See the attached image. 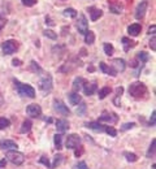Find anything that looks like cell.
Here are the masks:
<instances>
[{
    "instance_id": "4fadbf2b",
    "label": "cell",
    "mask_w": 156,
    "mask_h": 169,
    "mask_svg": "<svg viewBox=\"0 0 156 169\" xmlns=\"http://www.w3.org/2000/svg\"><path fill=\"white\" fill-rule=\"evenodd\" d=\"M111 67H112L117 73H119V72H124L125 68H126V64H125V61L122 59H113Z\"/></svg>"
},
{
    "instance_id": "74e56055",
    "label": "cell",
    "mask_w": 156,
    "mask_h": 169,
    "mask_svg": "<svg viewBox=\"0 0 156 169\" xmlns=\"http://www.w3.org/2000/svg\"><path fill=\"white\" fill-rule=\"evenodd\" d=\"M61 160H63V155H56L55 156V159H53V164H51V169H55V168H57V165L61 163Z\"/></svg>"
},
{
    "instance_id": "d6986e66",
    "label": "cell",
    "mask_w": 156,
    "mask_h": 169,
    "mask_svg": "<svg viewBox=\"0 0 156 169\" xmlns=\"http://www.w3.org/2000/svg\"><path fill=\"white\" fill-rule=\"evenodd\" d=\"M88 10H90V14H91V21H98L103 16V10L102 9H98L95 7H91Z\"/></svg>"
},
{
    "instance_id": "5bb4252c",
    "label": "cell",
    "mask_w": 156,
    "mask_h": 169,
    "mask_svg": "<svg viewBox=\"0 0 156 169\" xmlns=\"http://www.w3.org/2000/svg\"><path fill=\"white\" fill-rule=\"evenodd\" d=\"M82 89H83V92H85V95H92L94 92L96 91V89H98V86H96V83L95 82H85L83 83V86H82Z\"/></svg>"
},
{
    "instance_id": "f5cc1de1",
    "label": "cell",
    "mask_w": 156,
    "mask_h": 169,
    "mask_svg": "<svg viewBox=\"0 0 156 169\" xmlns=\"http://www.w3.org/2000/svg\"><path fill=\"white\" fill-rule=\"evenodd\" d=\"M5 165H7V160L2 159V160H0V168H5Z\"/></svg>"
},
{
    "instance_id": "c3c4849f",
    "label": "cell",
    "mask_w": 156,
    "mask_h": 169,
    "mask_svg": "<svg viewBox=\"0 0 156 169\" xmlns=\"http://www.w3.org/2000/svg\"><path fill=\"white\" fill-rule=\"evenodd\" d=\"M12 64L14 65V67H20V65H22V61L20 59H13L12 60Z\"/></svg>"
},
{
    "instance_id": "603a6c76",
    "label": "cell",
    "mask_w": 156,
    "mask_h": 169,
    "mask_svg": "<svg viewBox=\"0 0 156 169\" xmlns=\"http://www.w3.org/2000/svg\"><path fill=\"white\" fill-rule=\"evenodd\" d=\"M83 83H85V79H83L82 77H76L74 81H73V90H74L76 92H78V91L82 89Z\"/></svg>"
},
{
    "instance_id": "83f0119b",
    "label": "cell",
    "mask_w": 156,
    "mask_h": 169,
    "mask_svg": "<svg viewBox=\"0 0 156 169\" xmlns=\"http://www.w3.org/2000/svg\"><path fill=\"white\" fill-rule=\"evenodd\" d=\"M111 91H112V89H111V87H108V86L103 87V89L99 91V99H100V100L105 99V98H107V96L111 94Z\"/></svg>"
},
{
    "instance_id": "3957f363",
    "label": "cell",
    "mask_w": 156,
    "mask_h": 169,
    "mask_svg": "<svg viewBox=\"0 0 156 169\" xmlns=\"http://www.w3.org/2000/svg\"><path fill=\"white\" fill-rule=\"evenodd\" d=\"M5 157L12 163L14 165H22L25 161V155L22 154V152L17 151V150H9L7 151V154H5Z\"/></svg>"
},
{
    "instance_id": "816d5d0a",
    "label": "cell",
    "mask_w": 156,
    "mask_h": 169,
    "mask_svg": "<svg viewBox=\"0 0 156 169\" xmlns=\"http://www.w3.org/2000/svg\"><path fill=\"white\" fill-rule=\"evenodd\" d=\"M130 67H133V68H137V67H138V60H137V59L133 60V61L130 63Z\"/></svg>"
},
{
    "instance_id": "7bdbcfd3",
    "label": "cell",
    "mask_w": 156,
    "mask_h": 169,
    "mask_svg": "<svg viewBox=\"0 0 156 169\" xmlns=\"http://www.w3.org/2000/svg\"><path fill=\"white\" fill-rule=\"evenodd\" d=\"M85 112H86V104H85V103H81V104L78 106L77 113L78 114H85Z\"/></svg>"
},
{
    "instance_id": "8992f818",
    "label": "cell",
    "mask_w": 156,
    "mask_h": 169,
    "mask_svg": "<svg viewBox=\"0 0 156 169\" xmlns=\"http://www.w3.org/2000/svg\"><path fill=\"white\" fill-rule=\"evenodd\" d=\"M53 109L56 111L57 113L63 114V116H69L70 114V109L68 108V106H65V103L63 100H53Z\"/></svg>"
},
{
    "instance_id": "8d00e7d4",
    "label": "cell",
    "mask_w": 156,
    "mask_h": 169,
    "mask_svg": "<svg viewBox=\"0 0 156 169\" xmlns=\"http://www.w3.org/2000/svg\"><path fill=\"white\" fill-rule=\"evenodd\" d=\"M104 132L108 135H111V137H116L117 135V130L113 126H104Z\"/></svg>"
},
{
    "instance_id": "9f6ffc18",
    "label": "cell",
    "mask_w": 156,
    "mask_h": 169,
    "mask_svg": "<svg viewBox=\"0 0 156 169\" xmlns=\"http://www.w3.org/2000/svg\"><path fill=\"white\" fill-rule=\"evenodd\" d=\"M61 2H65V0H61Z\"/></svg>"
},
{
    "instance_id": "f35d334b",
    "label": "cell",
    "mask_w": 156,
    "mask_h": 169,
    "mask_svg": "<svg viewBox=\"0 0 156 169\" xmlns=\"http://www.w3.org/2000/svg\"><path fill=\"white\" fill-rule=\"evenodd\" d=\"M73 169H88V167L86 165L85 161H78L77 164L73 165Z\"/></svg>"
},
{
    "instance_id": "e0dca14e",
    "label": "cell",
    "mask_w": 156,
    "mask_h": 169,
    "mask_svg": "<svg viewBox=\"0 0 156 169\" xmlns=\"http://www.w3.org/2000/svg\"><path fill=\"white\" fill-rule=\"evenodd\" d=\"M68 99H69V103L72 106H78V103H81V95L78 94V92L73 91L70 92V94H68Z\"/></svg>"
},
{
    "instance_id": "db71d44e",
    "label": "cell",
    "mask_w": 156,
    "mask_h": 169,
    "mask_svg": "<svg viewBox=\"0 0 156 169\" xmlns=\"http://www.w3.org/2000/svg\"><path fill=\"white\" fill-rule=\"evenodd\" d=\"M3 96H2V94H0V106H3Z\"/></svg>"
},
{
    "instance_id": "f1b7e54d",
    "label": "cell",
    "mask_w": 156,
    "mask_h": 169,
    "mask_svg": "<svg viewBox=\"0 0 156 169\" xmlns=\"http://www.w3.org/2000/svg\"><path fill=\"white\" fill-rule=\"evenodd\" d=\"M103 50H104V53H105L107 56H112L113 52H115V48H113V46L111 44V43H104Z\"/></svg>"
},
{
    "instance_id": "277c9868",
    "label": "cell",
    "mask_w": 156,
    "mask_h": 169,
    "mask_svg": "<svg viewBox=\"0 0 156 169\" xmlns=\"http://www.w3.org/2000/svg\"><path fill=\"white\" fill-rule=\"evenodd\" d=\"M17 50H18V43L13 39L5 40L2 43V51L4 55H12V53H14Z\"/></svg>"
},
{
    "instance_id": "e575fe53",
    "label": "cell",
    "mask_w": 156,
    "mask_h": 169,
    "mask_svg": "<svg viewBox=\"0 0 156 169\" xmlns=\"http://www.w3.org/2000/svg\"><path fill=\"white\" fill-rule=\"evenodd\" d=\"M30 70H31V72H34V73H41L42 72V68L39 67V64L37 61L33 60V61L30 63Z\"/></svg>"
},
{
    "instance_id": "52a82bcc",
    "label": "cell",
    "mask_w": 156,
    "mask_h": 169,
    "mask_svg": "<svg viewBox=\"0 0 156 169\" xmlns=\"http://www.w3.org/2000/svg\"><path fill=\"white\" fill-rule=\"evenodd\" d=\"M39 89L44 92L52 90V75L51 74L47 73V75H44V77L39 81Z\"/></svg>"
},
{
    "instance_id": "5b68a950",
    "label": "cell",
    "mask_w": 156,
    "mask_h": 169,
    "mask_svg": "<svg viewBox=\"0 0 156 169\" xmlns=\"http://www.w3.org/2000/svg\"><path fill=\"white\" fill-rule=\"evenodd\" d=\"M81 137L78 134H70L66 137V142H65V146H66V148H70V150H73V148H77L78 146L81 144Z\"/></svg>"
},
{
    "instance_id": "ee69618b",
    "label": "cell",
    "mask_w": 156,
    "mask_h": 169,
    "mask_svg": "<svg viewBox=\"0 0 156 169\" xmlns=\"http://www.w3.org/2000/svg\"><path fill=\"white\" fill-rule=\"evenodd\" d=\"M22 4L25 7H33V5L37 4V0H22Z\"/></svg>"
},
{
    "instance_id": "b9f144b4",
    "label": "cell",
    "mask_w": 156,
    "mask_h": 169,
    "mask_svg": "<svg viewBox=\"0 0 156 169\" xmlns=\"http://www.w3.org/2000/svg\"><path fill=\"white\" fill-rule=\"evenodd\" d=\"M135 126V122H129V124H124L121 126V130L122 132H125V130H129V129H133Z\"/></svg>"
},
{
    "instance_id": "f6af8a7d",
    "label": "cell",
    "mask_w": 156,
    "mask_h": 169,
    "mask_svg": "<svg viewBox=\"0 0 156 169\" xmlns=\"http://www.w3.org/2000/svg\"><path fill=\"white\" fill-rule=\"evenodd\" d=\"M155 122H156V112L154 111L152 114H151V118H150L148 125H150V126H155Z\"/></svg>"
},
{
    "instance_id": "ffe728a7",
    "label": "cell",
    "mask_w": 156,
    "mask_h": 169,
    "mask_svg": "<svg viewBox=\"0 0 156 169\" xmlns=\"http://www.w3.org/2000/svg\"><path fill=\"white\" fill-rule=\"evenodd\" d=\"M122 94H124V87H117L116 89V96H115V99H113V104L116 107H120L121 106V96Z\"/></svg>"
},
{
    "instance_id": "bcb514c9",
    "label": "cell",
    "mask_w": 156,
    "mask_h": 169,
    "mask_svg": "<svg viewBox=\"0 0 156 169\" xmlns=\"http://www.w3.org/2000/svg\"><path fill=\"white\" fill-rule=\"evenodd\" d=\"M150 47H151L152 51H156V38L155 36H152L151 40H150Z\"/></svg>"
},
{
    "instance_id": "cb8c5ba5",
    "label": "cell",
    "mask_w": 156,
    "mask_h": 169,
    "mask_svg": "<svg viewBox=\"0 0 156 169\" xmlns=\"http://www.w3.org/2000/svg\"><path fill=\"white\" fill-rule=\"evenodd\" d=\"M122 46H124V50L125 51H129L130 48H133V47L135 46V42H133L131 39H129V38L124 36V38H122Z\"/></svg>"
},
{
    "instance_id": "7dc6e473",
    "label": "cell",
    "mask_w": 156,
    "mask_h": 169,
    "mask_svg": "<svg viewBox=\"0 0 156 169\" xmlns=\"http://www.w3.org/2000/svg\"><path fill=\"white\" fill-rule=\"evenodd\" d=\"M83 152H85V148H83L82 146H80V148H77V150H76V156H77V157L82 156V155H83Z\"/></svg>"
},
{
    "instance_id": "11a10c76",
    "label": "cell",
    "mask_w": 156,
    "mask_h": 169,
    "mask_svg": "<svg viewBox=\"0 0 156 169\" xmlns=\"http://www.w3.org/2000/svg\"><path fill=\"white\" fill-rule=\"evenodd\" d=\"M152 169H156V165H155V164L152 165Z\"/></svg>"
},
{
    "instance_id": "1f68e13d",
    "label": "cell",
    "mask_w": 156,
    "mask_h": 169,
    "mask_svg": "<svg viewBox=\"0 0 156 169\" xmlns=\"http://www.w3.org/2000/svg\"><path fill=\"white\" fill-rule=\"evenodd\" d=\"M137 60H139L141 63H147L148 60H150V56H148V53H146L144 51H142V52H138Z\"/></svg>"
},
{
    "instance_id": "ac0fdd59",
    "label": "cell",
    "mask_w": 156,
    "mask_h": 169,
    "mask_svg": "<svg viewBox=\"0 0 156 169\" xmlns=\"http://www.w3.org/2000/svg\"><path fill=\"white\" fill-rule=\"evenodd\" d=\"M142 30V26L141 24H131L129 28H127V33L131 35V36H137L139 35V33Z\"/></svg>"
},
{
    "instance_id": "7a4b0ae2",
    "label": "cell",
    "mask_w": 156,
    "mask_h": 169,
    "mask_svg": "<svg viewBox=\"0 0 156 169\" xmlns=\"http://www.w3.org/2000/svg\"><path fill=\"white\" fill-rule=\"evenodd\" d=\"M13 83H14V86H16V89H17V92H18L21 96L31 98V99L35 96V90H34V87H31L30 85L22 83V82H20L18 79H13Z\"/></svg>"
},
{
    "instance_id": "4316f807",
    "label": "cell",
    "mask_w": 156,
    "mask_h": 169,
    "mask_svg": "<svg viewBox=\"0 0 156 169\" xmlns=\"http://www.w3.org/2000/svg\"><path fill=\"white\" fill-rule=\"evenodd\" d=\"M94 42H95V34H94V31L87 30V33L85 34V43L86 44H92Z\"/></svg>"
},
{
    "instance_id": "9a60e30c",
    "label": "cell",
    "mask_w": 156,
    "mask_h": 169,
    "mask_svg": "<svg viewBox=\"0 0 156 169\" xmlns=\"http://www.w3.org/2000/svg\"><path fill=\"white\" fill-rule=\"evenodd\" d=\"M99 68H100V70H102L103 73L108 74V75H112V77H116V75H117L116 70H115L112 67H111V65L108 67V65L105 64V63H100V64H99Z\"/></svg>"
},
{
    "instance_id": "7402d4cb",
    "label": "cell",
    "mask_w": 156,
    "mask_h": 169,
    "mask_svg": "<svg viewBox=\"0 0 156 169\" xmlns=\"http://www.w3.org/2000/svg\"><path fill=\"white\" fill-rule=\"evenodd\" d=\"M85 126L88 129L95 130V132H104V126L99 121L98 122H87V124H85Z\"/></svg>"
},
{
    "instance_id": "d6a6232c",
    "label": "cell",
    "mask_w": 156,
    "mask_h": 169,
    "mask_svg": "<svg viewBox=\"0 0 156 169\" xmlns=\"http://www.w3.org/2000/svg\"><path fill=\"white\" fill-rule=\"evenodd\" d=\"M124 156L126 157V160L130 163H135L138 160V156L135 154H133V152H124Z\"/></svg>"
},
{
    "instance_id": "836d02e7",
    "label": "cell",
    "mask_w": 156,
    "mask_h": 169,
    "mask_svg": "<svg viewBox=\"0 0 156 169\" xmlns=\"http://www.w3.org/2000/svg\"><path fill=\"white\" fill-rule=\"evenodd\" d=\"M10 126V121L5 117H0V130H4Z\"/></svg>"
},
{
    "instance_id": "ab89813d",
    "label": "cell",
    "mask_w": 156,
    "mask_h": 169,
    "mask_svg": "<svg viewBox=\"0 0 156 169\" xmlns=\"http://www.w3.org/2000/svg\"><path fill=\"white\" fill-rule=\"evenodd\" d=\"M5 24H7V17H5L4 13H0V31L5 26Z\"/></svg>"
},
{
    "instance_id": "ba28073f",
    "label": "cell",
    "mask_w": 156,
    "mask_h": 169,
    "mask_svg": "<svg viewBox=\"0 0 156 169\" xmlns=\"http://www.w3.org/2000/svg\"><path fill=\"white\" fill-rule=\"evenodd\" d=\"M77 30L80 34H83L85 35L87 30H88V22L85 17V14H80V17H78V21H77Z\"/></svg>"
},
{
    "instance_id": "484cf974",
    "label": "cell",
    "mask_w": 156,
    "mask_h": 169,
    "mask_svg": "<svg viewBox=\"0 0 156 169\" xmlns=\"http://www.w3.org/2000/svg\"><path fill=\"white\" fill-rule=\"evenodd\" d=\"M31 126H33V124H31L30 120H25V121L22 122V126H21V129H20V132H21L22 134L29 133L30 130H31Z\"/></svg>"
},
{
    "instance_id": "f907efd6",
    "label": "cell",
    "mask_w": 156,
    "mask_h": 169,
    "mask_svg": "<svg viewBox=\"0 0 156 169\" xmlns=\"http://www.w3.org/2000/svg\"><path fill=\"white\" fill-rule=\"evenodd\" d=\"M155 30H156V26H155V25H152L151 28L148 29V34H150V35H151V34H155Z\"/></svg>"
},
{
    "instance_id": "60d3db41",
    "label": "cell",
    "mask_w": 156,
    "mask_h": 169,
    "mask_svg": "<svg viewBox=\"0 0 156 169\" xmlns=\"http://www.w3.org/2000/svg\"><path fill=\"white\" fill-rule=\"evenodd\" d=\"M39 163H41V164H43V165H46L47 168L51 169V164H49V160L47 159L46 156H42L41 159H39Z\"/></svg>"
},
{
    "instance_id": "6da1fadb",
    "label": "cell",
    "mask_w": 156,
    "mask_h": 169,
    "mask_svg": "<svg viewBox=\"0 0 156 169\" xmlns=\"http://www.w3.org/2000/svg\"><path fill=\"white\" fill-rule=\"evenodd\" d=\"M129 94L134 99H146L148 95V90L146 85L142 82H133L129 86Z\"/></svg>"
},
{
    "instance_id": "2e32d148",
    "label": "cell",
    "mask_w": 156,
    "mask_h": 169,
    "mask_svg": "<svg viewBox=\"0 0 156 169\" xmlns=\"http://www.w3.org/2000/svg\"><path fill=\"white\" fill-rule=\"evenodd\" d=\"M56 129L59 133H65L66 130L69 129V122L66 121V120L61 118V120H57L56 121Z\"/></svg>"
},
{
    "instance_id": "30bf717a",
    "label": "cell",
    "mask_w": 156,
    "mask_h": 169,
    "mask_svg": "<svg viewBox=\"0 0 156 169\" xmlns=\"http://www.w3.org/2000/svg\"><path fill=\"white\" fill-rule=\"evenodd\" d=\"M26 113L33 118H38L42 114V108L39 104H30L26 107Z\"/></svg>"
},
{
    "instance_id": "44dd1931",
    "label": "cell",
    "mask_w": 156,
    "mask_h": 169,
    "mask_svg": "<svg viewBox=\"0 0 156 169\" xmlns=\"http://www.w3.org/2000/svg\"><path fill=\"white\" fill-rule=\"evenodd\" d=\"M109 9H111V12H112V13L120 14V13H122V10H124V5L120 4V3H111L109 4Z\"/></svg>"
},
{
    "instance_id": "4dcf8cb0",
    "label": "cell",
    "mask_w": 156,
    "mask_h": 169,
    "mask_svg": "<svg viewBox=\"0 0 156 169\" xmlns=\"http://www.w3.org/2000/svg\"><path fill=\"white\" fill-rule=\"evenodd\" d=\"M65 17H69V18H74V17H77V10L76 9H73V8H66L65 10H64V13H63Z\"/></svg>"
},
{
    "instance_id": "9c48e42d",
    "label": "cell",
    "mask_w": 156,
    "mask_h": 169,
    "mask_svg": "<svg viewBox=\"0 0 156 169\" xmlns=\"http://www.w3.org/2000/svg\"><path fill=\"white\" fill-rule=\"evenodd\" d=\"M100 122H107V124H116L119 121V116L113 112H103L102 116L99 117Z\"/></svg>"
},
{
    "instance_id": "d4e9b609",
    "label": "cell",
    "mask_w": 156,
    "mask_h": 169,
    "mask_svg": "<svg viewBox=\"0 0 156 169\" xmlns=\"http://www.w3.org/2000/svg\"><path fill=\"white\" fill-rule=\"evenodd\" d=\"M53 143H55V148H56V150L63 148V135H61V134H55Z\"/></svg>"
},
{
    "instance_id": "681fc988",
    "label": "cell",
    "mask_w": 156,
    "mask_h": 169,
    "mask_svg": "<svg viewBox=\"0 0 156 169\" xmlns=\"http://www.w3.org/2000/svg\"><path fill=\"white\" fill-rule=\"evenodd\" d=\"M46 24H47V25H51V26H53V25H55L53 20H52L51 17H49V16H47V17H46Z\"/></svg>"
},
{
    "instance_id": "d590c367",
    "label": "cell",
    "mask_w": 156,
    "mask_h": 169,
    "mask_svg": "<svg viewBox=\"0 0 156 169\" xmlns=\"http://www.w3.org/2000/svg\"><path fill=\"white\" fill-rule=\"evenodd\" d=\"M43 34H44V36H47V38H49V39H52V40H55L57 38V34L53 30H48L47 29V30L43 31Z\"/></svg>"
},
{
    "instance_id": "8fae6325",
    "label": "cell",
    "mask_w": 156,
    "mask_h": 169,
    "mask_svg": "<svg viewBox=\"0 0 156 169\" xmlns=\"http://www.w3.org/2000/svg\"><path fill=\"white\" fill-rule=\"evenodd\" d=\"M146 10H147V2L143 0V2H141L138 4V7L135 9V18L142 20L144 17V14H146Z\"/></svg>"
},
{
    "instance_id": "7c38bea8",
    "label": "cell",
    "mask_w": 156,
    "mask_h": 169,
    "mask_svg": "<svg viewBox=\"0 0 156 169\" xmlns=\"http://www.w3.org/2000/svg\"><path fill=\"white\" fill-rule=\"evenodd\" d=\"M17 143L14 140H10V139H3L0 142V150H17Z\"/></svg>"
},
{
    "instance_id": "f546056e",
    "label": "cell",
    "mask_w": 156,
    "mask_h": 169,
    "mask_svg": "<svg viewBox=\"0 0 156 169\" xmlns=\"http://www.w3.org/2000/svg\"><path fill=\"white\" fill-rule=\"evenodd\" d=\"M155 150H156V139H152L151 142V144H150V148L147 151V157H154L155 156Z\"/></svg>"
}]
</instances>
